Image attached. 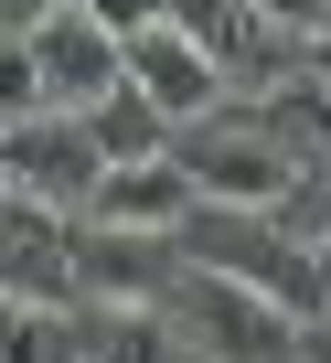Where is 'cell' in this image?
<instances>
[{
	"mask_svg": "<svg viewBox=\"0 0 331 363\" xmlns=\"http://www.w3.org/2000/svg\"><path fill=\"white\" fill-rule=\"evenodd\" d=\"M64 0H11V33H33V22H54Z\"/></svg>",
	"mask_w": 331,
	"mask_h": 363,
	"instance_id": "obj_11",
	"label": "cell"
},
{
	"mask_svg": "<svg viewBox=\"0 0 331 363\" xmlns=\"http://www.w3.org/2000/svg\"><path fill=\"white\" fill-rule=\"evenodd\" d=\"M11 54L33 65V86H43V107H64V118H96L118 86H128V33H107L86 0H64L54 22H33V33H11Z\"/></svg>",
	"mask_w": 331,
	"mask_h": 363,
	"instance_id": "obj_3",
	"label": "cell"
},
{
	"mask_svg": "<svg viewBox=\"0 0 331 363\" xmlns=\"http://www.w3.org/2000/svg\"><path fill=\"white\" fill-rule=\"evenodd\" d=\"M86 128L107 139V160H150V150H172V118H160V107H150L139 86H118V96H107V107H96Z\"/></svg>",
	"mask_w": 331,
	"mask_h": 363,
	"instance_id": "obj_10",
	"label": "cell"
},
{
	"mask_svg": "<svg viewBox=\"0 0 331 363\" xmlns=\"http://www.w3.org/2000/svg\"><path fill=\"white\" fill-rule=\"evenodd\" d=\"M203 203V182L182 171V150H150V160H107V182L86 193V225L107 235H182Z\"/></svg>",
	"mask_w": 331,
	"mask_h": 363,
	"instance_id": "obj_6",
	"label": "cell"
},
{
	"mask_svg": "<svg viewBox=\"0 0 331 363\" xmlns=\"http://www.w3.org/2000/svg\"><path fill=\"white\" fill-rule=\"evenodd\" d=\"M320 33H331V0H320Z\"/></svg>",
	"mask_w": 331,
	"mask_h": 363,
	"instance_id": "obj_14",
	"label": "cell"
},
{
	"mask_svg": "<svg viewBox=\"0 0 331 363\" xmlns=\"http://www.w3.org/2000/svg\"><path fill=\"white\" fill-rule=\"evenodd\" d=\"M0 182H11L22 203H54V214H86V193L107 182V139L64 107H33L0 128Z\"/></svg>",
	"mask_w": 331,
	"mask_h": 363,
	"instance_id": "obj_4",
	"label": "cell"
},
{
	"mask_svg": "<svg viewBox=\"0 0 331 363\" xmlns=\"http://www.w3.org/2000/svg\"><path fill=\"white\" fill-rule=\"evenodd\" d=\"M310 75H320V86H331V33H310Z\"/></svg>",
	"mask_w": 331,
	"mask_h": 363,
	"instance_id": "obj_13",
	"label": "cell"
},
{
	"mask_svg": "<svg viewBox=\"0 0 331 363\" xmlns=\"http://www.w3.org/2000/svg\"><path fill=\"white\" fill-rule=\"evenodd\" d=\"M11 363H96V310H11Z\"/></svg>",
	"mask_w": 331,
	"mask_h": 363,
	"instance_id": "obj_8",
	"label": "cell"
},
{
	"mask_svg": "<svg viewBox=\"0 0 331 363\" xmlns=\"http://www.w3.org/2000/svg\"><path fill=\"white\" fill-rule=\"evenodd\" d=\"M257 118H267V128H278L299 160H310V150H331V86H320L310 65H299L288 86H267V96H257Z\"/></svg>",
	"mask_w": 331,
	"mask_h": 363,
	"instance_id": "obj_9",
	"label": "cell"
},
{
	"mask_svg": "<svg viewBox=\"0 0 331 363\" xmlns=\"http://www.w3.org/2000/svg\"><path fill=\"white\" fill-rule=\"evenodd\" d=\"M182 171L203 182V203H235V214H288L310 160L267 128V118H203V128H172Z\"/></svg>",
	"mask_w": 331,
	"mask_h": 363,
	"instance_id": "obj_2",
	"label": "cell"
},
{
	"mask_svg": "<svg viewBox=\"0 0 331 363\" xmlns=\"http://www.w3.org/2000/svg\"><path fill=\"white\" fill-rule=\"evenodd\" d=\"M299 363H331V320H310V331H299Z\"/></svg>",
	"mask_w": 331,
	"mask_h": 363,
	"instance_id": "obj_12",
	"label": "cell"
},
{
	"mask_svg": "<svg viewBox=\"0 0 331 363\" xmlns=\"http://www.w3.org/2000/svg\"><path fill=\"white\" fill-rule=\"evenodd\" d=\"M160 310H172L214 363H299V331H310L288 299H267V289H246L225 267H193V257H182L172 289H160Z\"/></svg>",
	"mask_w": 331,
	"mask_h": 363,
	"instance_id": "obj_1",
	"label": "cell"
},
{
	"mask_svg": "<svg viewBox=\"0 0 331 363\" xmlns=\"http://www.w3.org/2000/svg\"><path fill=\"white\" fill-rule=\"evenodd\" d=\"M128 86L172 118V128H203V118L235 96V86H225V54H214L182 11H160L150 33H128Z\"/></svg>",
	"mask_w": 331,
	"mask_h": 363,
	"instance_id": "obj_5",
	"label": "cell"
},
{
	"mask_svg": "<svg viewBox=\"0 0 331 363\" xmlns=\"http://www.w3.org/2000/svg\"><path fill=\"white\" fill-rule=\"evenodd\" d=\"M11 310H86L75 214H54V203H22V193H11Z\"/></svg>",
	"mask_w": 331,
	"mask_h": 363,
	"instance_id": "obj_7",
	"label": "cell"
}]
</instances>
